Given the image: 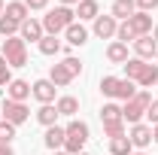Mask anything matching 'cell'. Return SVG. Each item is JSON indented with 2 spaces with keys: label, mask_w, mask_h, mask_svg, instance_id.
Wrapping results in <instances>:
<instances>
[{
  "label": "cell",
  "mask_w": 158,
  "mask_h": 155,
  "mask_svg": "<svg viewBox=\"0 0 158 155\" xmlns=\"http://www.w3.org/2000/svg\"><path fill=\"white\" fill-rule=\"evenodd\" d=\"M6 97H9V100L24 103V100L31 97V82H24V79H12V82L6 85Z\"/></svg>",
  "instance_id": "2e32d148"
},
{
  "label": "cell",
  "mask_w": 158,
  "mask_h": 155,
  "mask_svg": "<svg viewBox=\"0 0 158 155\" xmlns=\"http://www.w3.org/2000/svg\"><path fill=\"white\" fill-rule=\"evenodd\" d=\"M106 61H110V64H125V61H128V46L118 43V40H113V43L106 46Z\"/></svg>",
  "instance_id": "cb8c5ba5"
},
{
  "label": "cell",
  "mask_w": 158,
  "mask_h": 155,
  "mask_svg": "<svg viewBox=\"0 0 158 155\" xmlns=\"http://www.w3.org/2000/svg\"><path fill=\"white\" fill-rule=\"evenodd\" d=\"M155 58H158V52H155Z\"/></svg>",
  "instance_id": "ee69618b"
},
{
  "label": "cell",
  "mask_w": 158,
  "mask_h": 155,
  "mask_svg": "<svg viewBox=\"0 0 158 155\" xmlns=\"http://www.w3.org/2000/svg\"><path fill=\"white\" fill-rule=\"evenodd\" d=\"M100 91L106 97H113V100H131L140 88L131 79H125V76H103L100 79Z\"/></svg>",
  "instance_id": "277c9868"
},
{
  "label": "cell",
  "mask_w": 158,
  "mask_h": 155,
  "mask_svg": "<svg viewBox=\"0 0 158 155\" xmlns=\"http://www.w3.org/2000/svg\"><path fill=\"white\" fill-rule=\"evenodd\" d=\"M19 21H12L9 15H0V37H19Z\"/></svg>",
  "instance_id": "4316f807"
},
{
  "label": "cell",
  "mask_w": 158,
  "mask_h": 155,
  "mask_svg": "<svg viewBox=\"0 0 158 155\" xmlns=\"http://www.w3.org/2000/svg\"><path fill=\"white\" fill-rule=\"evenodd\" d=\"M152 140H155V143H158V125H155V128H152Z\"/></svg>",
  "instance_id": "74e56055"
},
{
  "label": "cell",
  "mask_w": 158,
  "mask_h": 155,
  "mask_svg": "<svg viewBox=\"0 0 158 155\" xmlns=\"http://www.w3.org/2000/svg\"><path fill=\"white\" fill-rule=\"evenodd\" d=\"M0 15H3V0H0Z\"/></svg>",
  "instance_id": "ab89813d"
},
{
  "label": "cell",
  "mask_w": 158,
  "mask_h": 155,
  "mask_svg": "<svg viewBox=\"0 0 158 155\" xmlns=\"http://www.w3.org/2000/svg\"><path fill=\"white\" fill-rule=\"evenodd\" d=\"M9 70H12V67L6 64V58H3V55H0V88H6V85L12 82V73H9Z\"/></svg>",
  "instance_id": "f546056e"
},
{
  "label": "cell",
  "mask_w": 158,
  "mask_h": 155,
  "mask_svg": "<svg viewBox=\"0 0 158 155\" xmlns=\"http://www.w3.org/2000/svg\"><path fill=\"white\" fill-rule=\"evenodd\" d=\"M64 37H67L70 46H85V43H88V31H85V24H82V21H73V24L64 31Z\"/></svg>",
  "instance_id": "d6986e66"
},
{
  "label": "cell",
  "mask_w": 158,
  "mask_h": 155,
  "mask_svg": "<svg viewBox=\"0 0 158 155\" xmlns=\"http://www.w3.org/2000/svg\"><path fill=\"white\" fill-rule=\"evenodd\" d=\"M3 15H9L12 21H19V24H21L24 19H31V9L24 6V0H12V3L3 6Z\"/></svg>",
  "instance_id": "44dd1931"
},
{
  "label": "cell",
  "mask_w": 158,
  "mask_h": 155,
  "mask_svg": "<svg viewBox=\"0 0 158 155\" xmlns=\"http://www.w3.org/2000/svg\"><path fill=\"white\" fill-rule=\"evenodd\" d=\"M64 64L70 67V73H73V76H79V73H82V61L73 58V55H67V58H64Z\"/></svg>",
  "instance_id": "4dcf8cb0"
},
{
  "label": "cell",
  "mask_w": 158,
  "mask_h": 155,
  "mask_svg": "<svg viewBox=\"0 0 158 155\" xmlns=\"http://www.w3.org/2000/svg\"><path fill=\"white\" fill-rule=\"evenodd\" d=\"M49 79L55 82V88H64V85H70L76 76H73V73H70V67L61 61V64H52V70H49Z\"/></svg>",
  "instance_id": "e0dca14e"
},
{
  "label": "cell",
  "mask_w": 158,
  "mask_h": 155,
  "mask_svg": "<svg viewBox=\"0 0 158 155\" xmlns=\"http://www.w3.org/2000/svg\"><path fill=\"white\" fill-rule=\"evenodd\" d=\"M79 0H58V6H76Z\"/></svg>",
  "instance_id": "e575fe53"
},
{
  "label": "cell",
  "mask_w": 158,
  "mask_h": 155,
  "mask_svg": "<svg viewBox=\"0 0 158 155\" xmlns=\"http://www.w3.org/2000/svg\"><path fill=\"white\" fill-rule=\"evenodd\" d=\"M9 67H24L27 64V43L21 37H6L3 40V52H0Z\"/></svg>",
  "instance_id": "52a82bcc"
},
{
  "label": "cell",
  "mask_w": 158,
  "mask_h": 155,
  "mask_svg": "<svg viewBox=\"0 0 158 155\" xmlns=\"http://www.w3.org/2000/svg\"><path fill=\"white\" fill-rule=\"evenodd\" d=\"M0 155H15V152H12V146H0Z\"/></svg>",
  "instance_id": "d590c367"
},
{
  "label": "cell",
  "mask_w": 158,
  "mask_h": 155,
  "mask_svg": "<svg viewBox=\"0 0 158 155\" xmlns=\"http://www.w3.org/2000/svg\"><path fill=\"white\" fill-rule=\"evenodd\" d=\"M137 12V3L134 0H113V19L116 21H128Z\"/></svg>",
  "instance_id": "ffe728a7"
},
{
  "label": "cell",
  "mask_w": 158,
  "mask_h": 155,
  "mask_svg": "<svg viewBox=\"0 0 158 155\" xmlns=\"http://www.w3.org/2000/svg\"><path fill=\"white\" fill-rule=\"evenodd\" d=\"M131 152H134V146H131L128 134L113 137V140H110V155H131Z\"/></svg>",
  "instance_id": "d4e9b609"
},
{
  "label": "cell",
  "mask_w": 158,
  "mask_h": 155,
  "mask_svg": "<svg viewBox=\"0 0 158 155\" xmlns=\"http://www.w3.org/2000/svg\"><path fill=\"white\" fill-rule=\"evenodd\" d=\"M152 40H155V43H158V24H155V27H152Z\"/></svg>",
  "instance_id": "8d00e7d4"
},
{
  "label": "cell",
  "mask_w": 158,
  "mask_h": 155,
  "mask_svg": "<svg viewBox=\"0 0 158 155\" xmlns=\"http://www.w3.org/2000/svg\"><path fill=\"white\" fill-rule=\"evenodd\" d=\"M116 31H118V21L113 19V15H98V19H94V37L113 40V37H116Z\"/></svg>",
  "instance_id": "7c38bea8"
},
{
  "label": "cell",
  "mask_w": 158,
  "mask_h": 155,
  "mask_svg": "<svg viewBox=\"0 0 158 155\" xmlns=\"http://www.w3.org/2000/svg\"><path fill=\"white\" fill-rule=\"evenodd\" d=\"M131 155H146V152H131Z\"/></svg>",
  "instance_id": "60d3db41"
},
{
  "label": "cell",
  "mask_w": 158,
  "mask_h": 155,
  "mask_svg": "<svg viewBox=\"0 0 158 155\" xmlns=\"http://www.w3.org/2000/svg\"><path fill=\"white\" fill-rule=\"evenodd\" d=\"M64 140H67V131H64L61 125H52V128H46V137H43V143H46L52 152L64 149Z\"/></svg>",
  "instance_id": "9a60e30c"
},
{
  "label": "cell",
  "mask_w": 158,
  "mask_h": 155,
  "mask_svg": "<svg viewBox=\"0 0 158 155\" xmlns=\"http://www.w3.org/2000/svg\"><path fill=\"white\" fill-rule=\"evenodd\" d=\"M100 122H103V134L110 137V140H113V137H122V134H125L122 107H118V103H113V100L100 107Z\"/></svg>",
  "instance_id": "5b68a950"
},
{
  "label": "cell",
  "mask_w": 158,
  "mask_h": 155,
  "mask_svg": "<svg viewBox=\"0 0 158 155\" xmlns=\"http://www.w3.org/2000/svg\"><path fill=\"white\" fill-rule=\"evenodd\" d=\"M55 91H58V88H55L52 79H37V82L31 85V94L37 97L40 103H55Z\"/></svg>",
  "instance_id": "30bf717a"
},
{
  "label": "cell",
  "mask_w": 158,
  "mask_h": 155,
  "mask_svg": "<svg viewBox=\"0 0 158 155\" xmlns=\"http://www.w3.org/2000/svg\"><path fill=\"white\" fill-rule=\"evenodd\" d=\"M128 24H131V31H134L137 37H149V34H152V27H155L149 12H134V15L128 19Z\"/></svg>",
  "instance_id": "4fadbf2b"
},
{
  "label": "cell",
  "mask_w": 158,
  "mask_h": 155,
  "mask_svg": "<svg viewBox=\"0 0 158 155\" xmlns=\"http://www.w3.org/2000/svg\"><path fill=\"white\" fill-rule=\"evenodd\" d=\"M116 40H118V43H125V46H128V43H134V40H137V34L131 31V24H128V21H118Z\"/></svg>",
  "instance_id": "83f0119b"
},
{
  "label": "cell",
  "mask_w": 158,
  "mask_h": 155,
  "mask_svg": "<svg viewBox=\"0 0 158 155\" xmlns=\"http://www.w3.org/2000/svg\"><path fill=\"white\" fill-rule=\"evenodd\" d=\"M79 155H88V152H79Z\"/></svg>",
  "instance_id": "7bdbcfd3"
},
{
  "label": "cell",
  "mask_w": 158,
  "mask_h": 155,
  "mask_svg": "<svg viewBox=\"0 0 158 155\" xmlns=\"http://www.w3.org/2000/svg\"><path fill=\"white\" fill-rule=\"evenodd\" d=\"M55 155H67V152H64V149H58V152H55Z\"/></svg>",
  "instance_id": "f35d334b"
},
{
  "label": "cell",
  "mask_w": 158,
  "mask_h": 155,
  "mask_svg": "<svg viewBox=\"0 0 158 155\" xmlns=\"http://www.w3.org/2000/svg\"><path fill=\"white\" fill-rule=\"evenodd\" d=\"M98 15H100L98 0H79V3H76V19L79 21H94Z\"/></svg>",
  "instance_id": "ac0fdd59"
},
{
  "label": "cell",
  "mask_w": 158,
  "mask_h": 155,
  "mask_svg": "<svg viewBox=\"0 0 158 155\" xmlns=\"http://www.w3.org/2000/svg\"><path fill=\"white\" fill-rule=\"evenodd\" d=\"M134 52H137L140 61H152L155 52H158V43L152 40V34H149V37H137L134 40Z\"/></svg>",
  "instance_id": "5bb4252c"
},
{
  "label": "cell",
  "mask_w": 158,
  "mask_h": 155,
  "mask_svg": "<svg viewBox=\"0 0 158 155\" xmlns=\"http://www.w3.org/2000/svg\"><path fill=\"white\" fill-rule=\"evenodd\" d=\"M37 122L43 128H52V125H58V110H55V103H40L37 110Z\"/></svg>",
  "instance_id": "603a6c76"
},
{
  "label": "cell",
  "mask_w": 158,
  "mask_h": 155,
  "mask_svg": "<svg viewBox=\"0 0 158 155\" xmlns=\"http://www.w3.org/2000/svg\"><path fill=\"white\" fill-rule=\"evenodd\" d=\"M12 140H15V125H9V122L3 119V122H0V146H9Z\"/></svg>",
  "instance_id": "f1b7e54d"
},
{
  "label": "cell",
  "mask_w": 158,
  "mask_h": 155,
  "mask_svg": "<svg viewBox=\"0 0 158 155\" xmlns=\"http://www.w3.org/2000/svg\"><path fill=\"white\" fill-rule=\"evenodd\" d=\"M24 6L31 12H37V9H49V0H24Z\"/></svg>",
  "instance_id": "836d02e7"
},
{
  "label": "cell",
  "mask_w": 158,
  "mask_h": 155,
  "mask_svg": "<svg viewBox=\"0 0 158 155\" xmlns=\"http://www.w3.org/2000/svg\"><path fill=\"white\" fill-rule=\"evenodd\" d=\"M19 37L27 43H40V40L46 37V31H43V21H37V19H24L21 21V27H19Z\"/></svg>",
  "instance_id": "8fae6325"
},
{
  "label": "cell",
  "mask_w": 158,
  "mask_h": 155,
  "mask_svg": "<svg viewBox=\"0 0 158 155\" xmlns=\"http://www.w3.org/2000/svg\"><path fill=\"white\" fill-rule=\"evenodd\" d=\"M134 3H137V12H152L158 6V0H134Z\"/></svg>",
  "instance_id": "d6a6232c"
},
{
  "label": "cell",
  "mask_w": 158,
  "mask_h": 155,
  "mask_svg": "<svg viewBox=\"0 0 158 155\" xmlns=\"http://www.w3.org/2000/svg\"><path fill=\"white\" fill-rule=\"evenodd\" d=\"M149 103H152L149 88H140V91L131 97V100H125V107H122V119H125L128 125H137V122H143V119H146V110H149Z\"/></svg>",
  "instance_id": "3957f363"
},
{
  "label": "cell",
  "mask_w": 158,
  "mask_h": 155,
  "mask_svg": "<svg viewBox=\"0 0 158 155\" xmlns=\"http://www.w3.org/2000/svg\"><path fill=\"white\" fill-rule=\"evenodd\" d=\"M0 122H3V113H0Z\"/></svg>",
  "instance_id": "b9f144b4"
},
{
  "label": "cell",
  "mask_w": 158,
  "mask_h": 155,
  "mask_svg": "<svg viewBox=\"0 0 158 155\" xmlns=\"http://www.w3.org/2000/svg\"><path fill=\"white\" fill-rule=\"evenodd\" d=\"M0 113H3V119L9 122V125H15L19 128L21 122H27V116H31V110H27V103H19V100H3V107H0Z\"/></svg>",
  "instance_id": "ba28073f"
},
{
  "label": "cell",
  "mask_w": 158,
  "mask_h": 155,
  "mask_svg": "<svg viewBox=\"0 0 158 155\" xmlns=\"http://www.w3.org/2000/svg\"><path fill=\"white\" fill-rule=\"evenodd\" d=\"M73 21H76V9H73V6H55V9H49V12L43 15V31H46L49 37H58Z\"/></svg>",
  "instance_id": "7a4b0ae2"
},
{
  "label": "cell",
  "mask_w": 158,
  "mask_h": 155,
  "mask_svg": "<svg viewBox=\"0 0 158 155\" xmlns=\"http://www.w3.org/2000/svg\"><path fill=\"white\" fill-rule=\"evenodd\" d=\"M122 67H125V79H131L140 88L158 85V64H149V61H140V58H128Z\"/></svg>",
  "instance_id": "6da1fadb"
},
{
  "label": "cell",
  "mask_w": 158,
  "mask_h": 155,
  "mask_svg": "<svg viewBox=\"0 0 158 155\" xmlns=\"http://www.w3.org/2000/svg\"><path fill=\"white\" fill-rule=\"evenodd\" d=\"M64 131H67L64 152H67V155H79V152H82V146L88 143V125L79 122V119H70V125H67Z\"/></svg>",
  "instance_id": "8992f818"
},
{
  "label": "cell",
  "mask_w": 158,
  "mask_h": 155,
  "mask_svg": "<svg viewBox=\"0 0 158 155\" xmlns=\"http://www.w3.org/2000/svg\"><path fill=\"white\" fill-rule=\"evenodd\" d=\"M55 110H58V116H67V119H73L79 113V100L73 94H64V97H58L55 100Z\"/></svg>",
  "instance_id": "7402d4cb"
},
{
  "label": "cell",
  "mask_w": 158,
  "mask_h": 155,
  "mask_svg": "<svg viewBox=\"0 0 158 155\" xmlns=\"http://www.w3.org/2000/svg\"><path fill=\"white\" fill-rule=\"evenodd\" d=\"M37 46H40V52H43V55H58V52H64V43H61L58 37H49V34L40 40Z\"/></svg>",
  "instance_id": "484cf974"
},
{
  "label": "cell",
  "mask_w": 158,
  "mask_h": 155,
  "mask_svg": "<svg viewBox=\"0 0 158 155\" xmlns=\"http://www.w3.org/2000/svg\"><path fill=\"white\" fill-rule=\"evenodd\" d=\"M128 140H131V146H134V149H146V146L152 143V125H146V122H137V125H131V131H128Z\"/></svg>",
  "instance_id": "9c48e42d"
},
{
  "label": "cell",
  "mask_w": 158,
  "mask_h": 155,
  "mask_svg": "<svg viewBox=\"0 0 158 155\" xmlns=\"http://www.w3.org/2000/svg\"><path fill=\"white\" fill-rule=\"evenodd\" d=\"M146 119H149V125H152V128L158 125V97L149 103V110H146Z\"/></svg>",
  "instance_id": "1f68e13d"
}]
</instances>
